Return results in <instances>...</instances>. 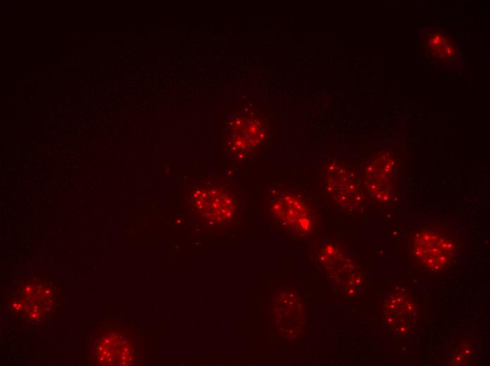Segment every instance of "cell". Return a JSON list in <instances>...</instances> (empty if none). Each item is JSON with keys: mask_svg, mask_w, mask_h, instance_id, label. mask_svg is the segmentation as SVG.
<instances>
[{"mask_svg": "<svg viewBox=\"0 0 490 366\" xmlns=\"http://www.w3.org/2000/svg\"><path fill=\"white\" fill-rule=\"evenodd\" d=\"M418 44L425 58L436 68L458 73L467 69L459 45L446 31L424 25L418 32Z\"/></svg>", "mask_w": 490, "mask_h": 366, "instance_id": "cell-1", "label": "cell"}, {"mask_svg": "<svg viewBox=\"0 0 490 366\" xmlns=\"http://www.w3.org/2000/svg\"><path fill=\"white\" fill-rule=\"evenodd\" d=\"M326 190L344 208H357L365 198L366 188L358 175L339 162H330L325 173Z\"/></svg>", "mask_w": 490, "mask_h": 366, "instance_id": "cell-2", "label": "cell"}, {"mask_svg": "<svg viewBox=\"0 0 490 366\" xmlns=\"http://www.w3.org/2000/svg\"><path fill=\"white\" fill-rule=\"evenodd\" d=\"M412 247L415 257L432 271L444 269L453 255V244L441 234L430 230L416 233Z\"/></svg>", "mask_w": 490, "mask_h": 366, "instance_id": "cell-3", "label": "cell"}, {"mask_svg": "<svg viewBox=\"0 0 490 366\" xmlns=\"http://www.w3.org/2000/svg\"><path fill=\"white\" fill-rule=\"evenodd\" d=\"M395 161L393 157L382 153L370 162L363 170V183L369 194L377 201H390L394 190Z\"/></svg>", "mask_w": 490, "mask_h": 366, "instance_id": "cell-4", "label": "cell"}, {"mask_svg": "<svg viewBox=\"0 0 490 366\" xmlns=\"http://www.w3.org/2000/svg\"><path fill=\"white\" fill-rule=\"evenodd\" d=\"M192 200L201 213L213 222L230 220L235 210V200L231 194L217 187L195 191Z\"/></svg>", "mask_w": 490, "mask_h": 366, "instance_id": "cell-5", "label": "cell"}, {"mask_svg": "<svg viewBox=\"0 0 490 366\" xmlns=\"http://www.w3.org/2000/svg\"><path fill=\"white\" fill-rule=\"evenodd\" d=\"M271 210L282 222L299 235H305L313 228L309 209L296 195L281 194L271 205Z\"/></svg>", "mask_w": 490, "mask_h": 366, "instance_id": "cell-6", "label": "cell"}, {"mask_svg": "<svg viewBox=\"0 0 490 366\" xmlns=\"http://www.w3.org/2000/svg\"><path fill=\"white\" fill-rule=\"evenodd\" d=\"M384 315L387 324L394 331L403 334L414 324L416 309L415 304L406 294L397 292L387 299Z\"/></svg>", "mask_w": 490, "mask_h": 366, "instance_id": "cell-7", "label": "cell"}]
</instances>
